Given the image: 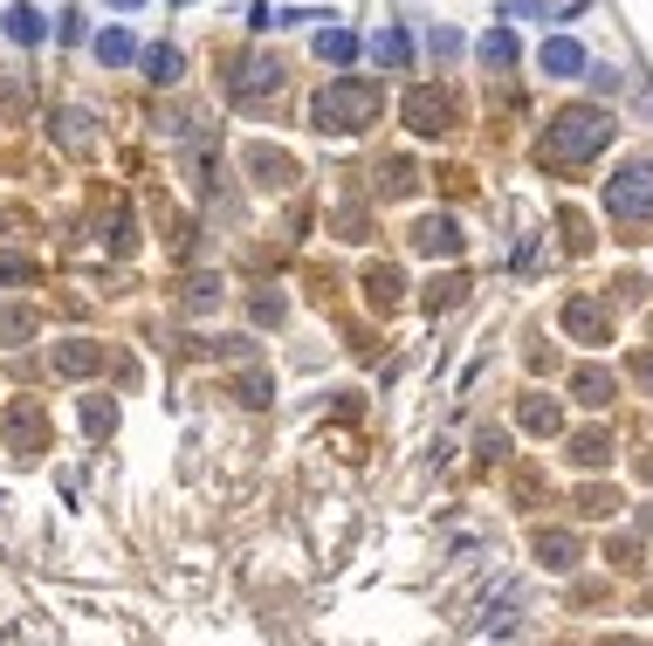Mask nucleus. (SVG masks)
Wrapping results in <instances>:
<instances>
[{
	"label": "nucleus",
	"mask_w": 653,
	"mask_h": 646,
	"mask_svg": "<svg viewBox=\"0 0 653 646\" xmlns=\"http://www.w3.org/2000/svg\"><path fill=\"white\" fill-rule=\"evenodd\" d=\"M248 172L261 179V186H290V159H282V151H269V145L248 151Z\"/></svg>",
	"instance_id": "obj_11"
},
{
	"label": "nucleus",
	"mask_w": 653,
	"mask_h": 646,
	"mask_svg": "<svg viewBox=\"0 0 653 646\" xmlns=\"http://www.w3.org/2000/svg\"><path fill=\"white\" fill-rule=\"evenodd\" d=\"M598 145H612V117L598 103H571V111L543 124V159L551 166H585V159H598Z\"/></svg>",
	"instance_id": "obj_1"
},
{
	"label": "nucleus",
	"mask_w": 653,
	"mask_h": 646,
	"mask_svg": "<svg viewBox=\"0 0 653 646\" xmlns=\"http://www.w3.org/2000/svg\"><path fill=\"white\" fill-rule=\"evenodd\" d=\"M8 35H14L21 48H35V42L48 35V21H42V14L29 8V0H14V8H8Z\"/></svg>",
	"instance_id": "obj_10"
},
{
	"label": "nucleus",
	"mask_w": 653,
	"mask_h": 646,
	"mask_svg": "<svg viewBox=\"0 0 653 646\" xmlns=\"http://www.w3.org/2000/svg\"><path fill=\"white\" fill-rule=\"evenodd\" d=\"M42 433H48V420H42V406H8V420H0V441H8L14 454H35L42 447Z\"/></svg>",
	"instance_id": "obj_4"
},
{
	"label": "nucleus",
	"mask_w": 653,
	"mask_h": 646,
	"mask_svg": "<svg viewBox=\"0 0 653 646\" xmlns=\"http://www.w3.org/2000/svg\"><path fill=\"white\" fill-rule=\"evenodd\" d=\"M606 214L626 220V227H653V166L633 159L612 186H606Z\"/></svg>",
	"instance_id": "obj_3"
},
{
	"label": "nucleus",
	"mask_w": 653,
	"mask_h": 646,
	"mask_svg": "<svg viewBox=\"0 0 653 646\" xmlns=\"http://www.w3.org/2000/svg\"><path fill=\"white\" fill-rule=\"evenodd\" d=\"M475 48H482V63H495V69H509V63H516V35H509V29H495V35H482Z\"/></svg>",
	"instance_id": "obj_20"
},
{
	"label": "nucleus",
	"mask_w": 653,
	"mask_h": 646,
	"mask_svg": "<svg viewBox=\"0 0 653 646\" xmlns=\"http://www.w3.org/2000/svg\"><path fill=\"white\" fill-rule=\"evenodd\" d=\"M564 330H571L578 344H606V338H612V317H606V309H598L592 296H578V303L564 309Z\"/></svg>",
	"instance_id": "obj_6"
},
{
	"label": "nucleus",
	"mask_w": 653,
	"mask_h": 646,
	"mask_svg": "<svg viewBox=\"0 0 653 646\" xmlns=\"http://www.w3.org/2000/svg\"><path fill=\"white\" fill-rule=\"evenodd\" d=\"M379 83H358V76H337L317 90V132H364V124H379Z\"/></svg>",
	"instance_id": "obj_2"
},
{
	"label": "nucleus",
	"mask_w": 653,
	"mask_h": 646,
	"mask_svg": "<svg viewBox=\"0 0 653 646\" xmlns=\"http://www.w3.org/2000/svg\"><path fill=\"white\" fill-rule=\"evenodd\" d=\"M640 385H646V393H653V351L640 358Z\"/></svg>",
	"instance_id": "obj_30"
},
{
	"label": "nucleus",
	"mask_w": 653,
	"mask_h": 646,
	"mask_svg": "<svg viewBox=\"0 0 653 646\" xmlns=\"http://www.w3.org/2000/svg\"><path fill=\"white\" fill-rule=\"evenodd\" d=\"M179 69H187L179 48H145V76H151V83H179Z\"/></svg>",
	"instance_id": "obj_15"
},
{
	"label": "nucleus",
	"mask_w": 653,
	"mask_h": 646,
	"mask_svg": "<svg viewBox=\"0 0 653 646\" xmlns=\"http://www.w3.org/2000/svg\"><path fill=\"white\" fill-rule=\"evenodd\" d=\"M372 56H379V63H385V69H406V63H413V42H406V35H399V29H385V35H379V42H372Z\"/></svg>",
	"instance_id": "obj_16"
},
{
	"label": "nucleus",
	"mask_w": 653,
	"mask_h": 646,
	"mask_svg": "<svg viewBox=\"0 0 653 646\" xmlns=\"http://www.w3.org/2000/svg\"><path fill=\"white\" fill-rule=\"evenodd\" d=\"M571 461H585V468H606V461H612V441H606V433H578V441H571Z\"/></svg>",
	"instance_id": "obj_18"
},
{
	"label": "nucleus",
	"mask_w": 653,
	"mask_h": 646,
	"mask_svg": "<svg viewBox=\"0 0 653 646\" xmlns=\"http://www.w3.org/2000/svg\"><path fill=\"white\" fill-rule=\"evenodd\" d=\"M97 365H103V344H83V338H76V344L56 351V372H63V378H83V372H97Z\"/></svg>",
	"instance_id": "obj_9"
},
{
	"label": "nucleus",
	"mask_w": 653,
	"mask_h": 646,
	"mask_svg": "<svg viewBox=\"0 0 653 646\" xmlns=\"http://www.w3.org/2000/svg\"><path fill=\"white\" fill-rule=\"evenodd\" d=\"M571 393H578L585 406H606L612 399V372H578V378H571Z\"/></svg>",
	"instance_id": "obj_19"
},
{
	"label": "nucleus",
	"mask_w": 653,
	"mask_h": 646,
	"mask_svg": "<svg viewBox=\"0 0 653 646\" xmlns=\"http://www.w3.org/2000/svg\"><path fill=\"white\" fill-rule=\"evenodd\" d=\"M413 248H420V254H440V262H448V254H461V227H454V214H427L420 227H413Z\"/></svg>",
	"instance_id": "obj_5"
},
{
	"label": "nucleus",
	"mask_w": 653,
	"mask_h": 646,
	"mask_svg": "<svg viewBox=\"0 0 653 646\" xmlns=\"http://www.w3.org/2000/svg\"><path fill=\"white\" fill-rule=\"evenodd\" d=\"M97 56H103V63H131V56H138V42H131L124 29H103V35H97Z\"/></svg>",
	"instance_id": "obj_21"
},
{
	"label": "nucleus",
	"mask_w": 653,
	"mask_h": 646,
	"mask_svg": "<svg viewBox=\"0 0 653 646\" xmlns=\"http://www.w3.org/2000/svg\"><path fill=\"white\" fill-rule=\"evenodd\" d=\"M35 330V309H0V344H21Z\"/></svg>",
	"instance_id": "obj_23"
},
{
	"label": "nucleus",
	"mask_w": 653,
	"mask_h": 646,
	"mask_svg": "<svg viewBox=\"0 0 653 646\" xmlns=\"http://www.w3.org/2000/svg\"><path fill=\"white\" fill-rule=\"evenodd\" d=\"M187 303H193V309H206V303H221V275H214V282H206V275H200V282H193V296H187Z\"/></svg>",
	"instance_id": "obj_29"
},
{
	"label": "nucleus",
	"mask_w": 653,
	"mask_h": 646,
	"mask_svg": "<svg viewBox=\"0 0 653 646\" xmlns=\"http://www.w3.org/2000/svg\"><path fill=\"white\" fill-rule=\"evenodd\" d=\"M317 56H324V63H351V56H358V35H345V29H317Z\"/></svg>",
	"instance_id": "obj_17"
},
{
	"label": "nucleus",
	"mask_w": 653,
	"mask_h": 646,
	"mask_svg": "<svg viewBox=\"0 0 653 646\" xmlns=\"http://www.w3.org/2000/svg\"><path fill=\"white\" fill-rule=\"evenodd\" d=\"M364 290H372V303L385 309L392 296H399V269H372V275H364Z\"/></svg>",
	"instance_id": "obj_25"
},
{
	"label": "nucleus",
	"mask_w": 653,
	"mask_h": 646,
	"mask_svg": "<svg viewBox=\"0 0 653 646\" xmlns=\"http://www.w3.org/2000/svg\"><path fill=\"white\" fill-rule=\"evenodd\" d=\"M275 83H282V76H275V63H241V76H234V97H241V103H255V97H275Z\"/></svg>",
	"instance_id": "obj_8"
},
{
	"label": "nucleus",
	"mask_w": 653,
	"mask_h": 646,
	"mask_svg": "<svg viewBox=\"0 0 653 646\" xmlns=\"http://www.w3.org/2000/svg\"><path fill=\"white\" fill-rule=\"evenodd\" d=\"M578 69H585L578 42H543V76H578Z\"/></svg>",
	"instance_id": "obj_13"
},
{
	"label": "nucleus",
	"mask_w": 653,
	"mask_h": 646,
	"mask_svg": "<svg viewBox=\"0 0 653 646\" xmlns=\"http://www.w3.org/2000/svg\"><path fill=\"white\" fill-rule=\"evenodd\" d=\"M522 427H530V433H543V441H551V433L564 427V412H558V399H522Z\"/></svg>",
	"instance_id": "obj_14"
},
{
	"label": "nucleus",
	"mask_w": 653,
	"mask_h": 646,
	"mask_svg": "<svg viewBox=\"0 0 653 646\" xmlns=\"http://www.w3.org/2000/svg\"><path fill=\"white\" fill-rule=\"evenodd\" d=\"M413 186H420V179H413V166L392 159V166H385V193H413Z\"/></svg>",
	"instance_id": "obj_27"
},
{
	"label": "nucleus",
	"mask_w": 653,
	"mask_h": 646,
	"mask_svg": "<svg viewBox=\"0 0 653 646\" xmlns=\"http://www.w3.org/2000/svg\"><path fill=\"white\" fill-rule=\"evenodd\" d=\"M461 296H468V282H461V275H440L434 290H427V317H434V309H454Z\"/></svg>",
	"instance_id": "obj_22"
},
{
	"label": "nucleus",
	"mask_w": 653,
	"mask_h": 646,
	"mask_svg": "<svg viewBox=\"0 0 653 646\" xmlns=\"http://www.w3.org/2000/svg\"><path fill=\"white\" fill-rule=\"evenodd\" d=\"M56 124H63V145H69V151H90V117H83V111H63Z\"/></svg>",
	"instance_id": "obj_24"
},
{
	"label": "nucleus",
	"mask_w": 653,
	"mask_h": 646,
	"mask_svg": "<svg viewBox=\"0 0 653 646\" xmlns=\"http://www.w3.org/2000/svg\"><path fill=\"white\" fill-rule=\"evenodd\" d=\"M83 427H90V433H111V427H117V406H111V399H90V406H83Z\"/></svg>",
	"instance_id": "obj_26"
},
{
	"label": "nucleus",
	"mask_w": 653,
	"mask_h": 646,
	"mask_svg": "<svg viewBox=\"0 0 653 646\" xmlns=\"http://www.w3.org/2000/svg\"><path fill=\"white\" fill-rule=\"evenodd\" d=\"M406 124H413L420 138L448 132V97H440V90H413V97H406Z\"/></svg>",
	"instance_id": "obj_7"
},
{
	"label": "nucleus",
	"mask_w": 653,
	"mask_h": 646,
	"mask_svg": "<svg viewBox=\"0 0 653 646\" xmlns=\"http://www.w3.org/2000/svg\"><path fill=\"white\" fill-rule=\"evenodd\" d=\"M111 8H138V0H111Z\"/></svg>",
	"instance_id": "obj_31"
},
{
	"label": "nucleus",
	"mask_w": 653,
	"mask_h": 646,
	"mask_svg": "<svg viewBox=\"0 0 653 646\" xmlns=\"http://www.w3.org/2000/svg\"><path fill=\"white\" fill-rule=\"evenodd\" d=\"M35 262H21V254H0V282H29Z\"/></svg>",
	"instance_id": "obj_28"
},
{
	"label": "nucleus",
	"mask_w": 653,
	"mask_h": 646,
	"mask_svg": "<svg viewBox=\"0 0 653 646\" xmlns=\"http://www.w3.org/2000/svg\"><path fill=\"white\" fill-rule=\"evenodd\" d=\"M537 557L551 564V571H571V557H578V536H564V530H543V536H537Z\"/></svg>",
	"instance_id": "obj_12"
}]
</instances>
